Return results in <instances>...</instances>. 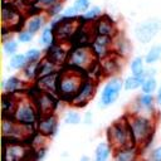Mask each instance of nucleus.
Instances as JSON below:
<instances>
[{
    "mask_svg": "<svg viewBox=\"0 0 161 161\" xmlns=\"http://www.w3.org/2000/svg\"><path fill=\"white\" fill-rule=\"evenodd\" d=\"M133 143L138 147L146 145L153 135L155 131V122L152 117L141 114V113H131L126 116Z\"/></svg>",
    "mask_w": 161,
    "mask_h": 161,
    "instance_id": "1",
    "label": "nucleus"
},
{
    "mask_svg": "<svg viewBox=\"0 0 161 161\" xmlns=\"http://www.w3.org/2000/svg\"><path fill=\"white\" fill-rule=\"evenodd\" d=\"M84 79L86 78L83 74H80V70L73 67H69L68 70H60L58 79V92H57L60 99L70 103V101L77 94Z\"/></svg>",
    "mask_w": 161,
    "mask_h": 161,
    "instance_id": "2",
    "label": "nucleus"
},
{
    "mask_svg": "<svg viewBox=\"0 0 161 161\" xmlns=\"http://www.w3.org/2000/svg\"><path fill=\"white\" fill-rule=\"evenodd\" d=\"M98 60L91 45H75L69 50V55L67 59L68 67H73L79 70H89L93 64Z\"/></svg>",
    "mask_w": 161,
    "mask_h": 161,
    "instance_id": "3",
    "label": "nucleus"
},
{
    "mask_svg": "<svg viewBox=\"0 0 161 161\" xmlns=\"http://www.w3.org/2000/svg\"><path fill=\"white\" fill-rule=\"evenodd\" d=\"M107 138H108V142L112 146L113 151L118 150L121 147L135 145L126 117L122 118L121 121L112 123L107 128Z\"/></svg>",
    "mask_w": 161,
    "mask_h": 161,
    "instance_id": "4",
    "label": "nucleus"
},
{
    "mask_svg": "<svg viewBox=\"0 0 161 161\" xmlns=\"http://www.w3.org/2000/svg\"><path fill=\"white\" fill-rule=\"evenodd\" d=\"M39 117H40V113L30 97L28 98L25 94H23L21 97L18 98V104L13 117L15 121L25 126H34L36 125Z\"/></svg>",
    "mask_w": 161,
    "mask_h": 161,
    "instance_id": "5",
    "label": "nucleus"
},
{
    "mask_svg": "<svg viewBox=\"0 0 161 161\" xmlns=\"http://www.w3.org/2000/svg\"><path fill=\"white\" fill-rule=\"evenodd\" d=\"M122 88H123V80L116 75L111 77L101 92L99 106L101 107H108V106L113 104L117 101V98L119 97Z\"/></svg>",
    "mask_w": 161,
    "mask_h": 161,
    "instance_id": "6",
    "label": "nucleus"
},
{
    "mask_svg": "<svg viewBox=\"0 0 161 161\" xmlns=\"http://www.w3.org/2000/svg\"><path fill=\"white\" fill-rule=\"evenodd\" d=\"M94 93H96V83L91 79H84L80 88L78 89L77 94L70 101V104L74 107H78V108L84 107L93 98Z\"/></svg>",
    "mask_w": 161,
    "mask_h": 161,
    "instance_id": "7",
    "label": "nucleus"
},
{
    "mask_svg": "<svg viewBox=\"0 0 161 161\" xmlns=\"http://www.w3.org/2000/svg\"><path fill=\"white\" fill-rule=\"evenodd\" d=\"M160 26H161L160 21H157V20H148V21L142 23V24L136 26L135 36H136V39L138 42L146 44V43L151 42L156 36V34L160 30Z\"/></svg>",
    "mask_w": 161,
    "mask_h": 161,
    "instance_id": "8",
    "label": "nucleus"
},
{
    "mask_svg": "<svg viewBox=\"0 0 161 161\" xmlns=\"http://www.w3.org/2000/svg\"><path fill=\"white\" fill-rule=\"evenodd\" d=\"M91 47H92L94 54L97 55V58L102 59L113 52V38L96 34V36L93 38V40L91 43Z\"/></svg>",
    "mask_w": 161,
    "mask_h": 161,
    "instance_id": "9",
    "label": "nucleus"
},
{
    "mask_svg": "<svg viewBox=\"0 0 161 161\" xmlns=\"http://www.w3.org/2000/svg\"><path fill=\"white\" fill-rule=\"evenodd\" d=\"M58 128V118L54 113H49V114H43L39 117L38 122H36V131L38 133L50 137L53 135H55Z\"/></svg>",
    "mask_w": 161,
    "mask_h": 161,
    "instance_id": "10",
    "label": "nucleus"
},
{
    "mask_svg": "<svg viewBox=\"0 0 161 161\" xmlns=\"http://www.w3.org/2000/svg\"><path fill=\"white\" fill-rule=\"evenodd\" d=\"M20 13L18 9L14 8V5L9 1L3 3V11H1V18H3V28L6 29H13L14 25H19L20 20Z\"/></svg>",
    "mask_w": 161,
    "mask_h": 161,
    "instance_id": "11",
    "label": "nucleus"
},
{
    "mask_svg": "<svg viewBox=\"0 0 161 161\" xmlns=\"http://www.w3.org/2000/svg\"><path fill=\"white\" fill-rule=\"evenodd\" d=\"M63 43L65 42H62L60 44L58 43L52 44L50 47L47 48V53H45V57L58 65H62L64 62H67L68 55H69V49Z\"/></svg>",
    "mask_w": 161,
    "mask_h": 161,
    "instance_id": "12",
    "label": "nucleus"
},
{
    "mask_svg": "<svg viewBox=\"0 0 161 161\" xmlns=\"http://www.w3.org/2000/svg\"><path fill=\"white\" fill-rule=\"evenodd\" d=\"M94 30L98 35H106V36H114L118 30L114 24V21L108 15H102L94 21Z\"/></svg>",
    "mask_w": 161,
    "mask_h": 161,
    "instance_id": "13",
    "label": "nucleus"
},
{
    "mask_svg": "<svg viewBox=\"0 0 161 161\" xmlns=\"http://www.w3.org/2000/svg\"><path fill=\"white\" fill-rule=\"evenodd\" d=\"M58 79H59V72H54L52 74L39 77L36 79V86L43 91L55 93L58 92Z\"/></svg>",
    "mask_w": 161,
    "mask_h": 161,
    "instance_id": "14",
    "label": "nucleus"
},
{
    "mask_svg": "<svg viewBox=\"0 0 161 161\" xmlns=\"http://www.w3.org/2000/svg\"><path fill=\"white\" fill-rule=\"evenodd\" d=\"M43 11H44V10H43ZM43 11L36 13V14H33L30 18L26 19V21H25V29H26V30H29V31H31L33 34H35V33H38L42 28H44V25H45L47 19H48L49 15L47 14V11H45V13H43Z\"/></svg>",
    "mask_w": 161,
    "mask_h": 161,
    "instance_id": "15",
    "label": "nucleus"
},
{
    "mask_svg": "<svg viewBox=\"0 0 161 161\" xmlns=\"http://www.w3.org/2000/svg\"><path fill=\"white\" fill-rule=\"evenodd\" d=\"M118 58H121V55L117 54V53H114V52H112V53L108 54L107 57L102 58V63H101L102 70H103L106 74H108V75H111V74L113 75V74L118 73V70L121 69V64H119V62L117 60Z\"/></svg>",
    "mask_w": 161,
    "mask_h": 161,
    "instance_id": "16",
    "label": "nucleus"
},
{
    "mask_svg": "<svg viewBox=\"0 0 161 161\" xmlns=\"http://www.w3.org/2000/svg\"><path fill=\"white\" fill-rule=\"evenodd\" d=\"M155 101L156 98L152 96V93H142L137 97L135 104L137 106V111L133 113H141V111H146L148 113L155 112Z\"/></svg>",
    "mask_w": 161,
    "mask_h": 161,
    "instance_id": "17",
    "label": "nucleus"
},
{
    "mask_svg": "<svg viewBox=\"0 0 161 161\" xmlns=\"http://www.w3.org/2000/svg\"><path fill=\"white\" fill-rule=\"evenodd\" d=\"M3 89L6 93L19 94L20 92H24V89H25V82L21 78L16 77V75H11L6 80L3 82Z\"/></svg>",
    "mask_w": 161,
    "mask_h": 161,
    "instance_id": "18",
    "label": "nucleus"
},
{
    "mask_svg": "<svg viewBox=\"0 0 161 161\" xmlns=\"http://www.w3.org/2000/svg\"><path fill=\"white\" fill-rule=\"evenodd\" d=\"M138 151H140V147L136 146V145L121 147L118 150H114V160H117V161L136 160L138 157Z\"/></svg>",
    "mask_w": 161,
    "mask_h": 161,
    "instance_id": "19",
    "label": "nucleus"
},
{
    "mask_svg": "<svg viewBox=\"0 0 161 161\" xmlns=\"http://www.w3.org/2000/svg\"><path fill=\"white\" fill-rule=\"evenodd\" d=\"M131 49H132V47H131L128 39L118 31L113 36V52L119 54L121 57H126L131 52Z\"/></svg>",
    "mask_w": 161,
    "mask_h": 161,
    "instance_id": "20",
    "label": "nucleus"
},
{
    "mask_svg": "<svg viewBox=\"0 0 161 161\" xmlns=\"http://www.w3.org/2000/svg\"><path fill=\"white\" fill-rule=\"evenodd\" d=\"M145 79H146V73H143L141 75L132 74V75L127 77L123 80V88L126 91H135L137 88H141V86H142V83H143Z\"/></svg>",
    "mask_w": 161,
    "mask_h": 161,
    "instance_id": "21",
    "label": "nucleus"
},
{
    "mask_svg": "<svg viewBox=\"0 0 161 161\" xmlns=\"http://www.w3.org/2000/svg\"><path fill=\"white\" fill-rule=\"evenodd\" d=\"M102 16V10L99 6H92L89 8L86 13L80 14L79 15V20L80 23H84V24H88V23H93L96 21L98 18Z\"/></svg>",
    "mask_w": 161,
    "mask_h": 161,
    "instance_id": "22",
    "label": "nucleus"
},
{
    "mask_svg": "<svg viewBox=\"0 0 161 161\" xmlns=\"http://www.w3.org/2000/svg\"><path fill=\"white\" fill-rule=\"evenodd\" d=\"M57 40H55V33H54V29L48 25V26H44L43 30H42V34H40V39H39V43L48 48L50 47L52 44H54Z\"/></svg>",
    "mask_w": 161,
    "mask_h": 161,
    "instance_id": "23",
    "label": "nucleus"
},
{
    "mask_svg": "<svg viewBox=\"0 0 161 161\" xmlns=\"http://www.w3.org/2000/svg\"><path fill=\"white\" fill-rule=\"evenodd\" d=\"M112 151H113V148L109 145V142H101L97 145V147L94 150V157L97 161H104L109 157Z\"/></svg>",
    "mask_w": 161,
    "mask_h": 161,
    "instance_id": "24",
    "label": "nucleus"
},
{
    "mask_svg": "<svg viewBox=\"0 0 161 161\" xmlns=\"http://www.w3.org/2000/svg\"><path fill=\"white\" fill-rule=\"evenodd\" d=\"M23 75L28 80L38 79L39 77V60L38 62H28L23 68Z\"/></svg>",
    "mask_w": 161,
    "mask_h": 161,
    "instance_id": "25",
    "label": "nucleus"
},
{
    "mask_svg": "<svg viewBox=\"0 0 161 161\" xmlns=\"http://www.w3.org/2000/svg\"><path fill=\"white\" fill-rule=\"evenodd\" d=\"M28 63V59L25 57V54H20V53H16L14 54L11 58H10V62H9V67L11 69H23L25 67V64Z\"/></svg>",
    "mask_w": 161,
    "mask_h": 161,
    "instance_id": "26",
    "label": "nucleus"
},
{
    "mask_svg": "<svg viewBox=\"0 0 161 161\" xmlns=\"http://www.w3.org/2000/svg\"><path fill=\"white\" fill-rule=\"evenodd\" d=\"M145 58L142 57H135L131 60V73L135 75H141L145 73Z\"/></svg>",
    "mask_w": 161,
    "mask_h": 161,
    "instance_id": "27",
    "label": "nucleus"
},
{
    "mask_svg": "<svg viewBox=\"0 0 161 161\" xmlns=\"http://www.w3.org/2000/svg\"><path fill=\"white\" fill-rule=\"evenodd\" d=\"M157 89V82L155 75L151 77H146V79L143 80L142 86H141V92L142 93H153Z\"/></svg>",
    "mask_w": 161,
    "mask_h": 161,
    "instance_id": "28",
    "label": "nucleus"
},
{
    "mask_svg": "<svg viewBox=\"0 0 161 161\" xmlns=\"http://www.w3.org/2000/svg\"><path fill=\"white\" fill-rule=\"evenodd\" d=\"M160 57H161V45H153L145 55V62L147 64H152V63L157 62L160 59Z\"/></svg>",
    "mask_w": 161,
    "mask_h": 161,
    "instance_id": "29",
    "label": "nucleus"
},
{
    "mask_svg": "<svg viewBox=\"0 0 161 161\" xmlns=\"http://www.w3.org/2000/svg\"><path fill=\"white\" fill-rule=\"evenodd\" d=\"M18 47H19V44L14 39H9L3 43V50H4L5 55H9V57H13L14 54H16Z\"/></svg>",
    "mask_w": 161,
    "mask_h": 161,
    "instance_id": "30",
    "label": "nucleus"
},
{
    "mask_svg": "<svg viewBox=\"0 0 161 161\" xmlns=\"http://www.w3.org/2000/svg\"><path fill=\"white\" fill-rule=\"evenodd\" d=\"M63 10H64L63 3H62V1H57L55 4L50 5L45 11H47V14H48L49 16H52V18H57V16H59V15L62 14Z\"/></svg>",
    "mask_w": 161,
    "mask_h": 161,
    "instance_id": "31",
    "label": "nucleus"
},
{
    "mask_svg": "<svg viewBox=\"0 0 161 161\" xmlns=\"http://www.w3.org/2000/svg\"><path fill=\"white\" fill-rule=\"evenodd\" d=\"M25 57H26L28 62H38V60L42 59L43 52L38 48H31V49H28L25 52Z\"/></svg>",
    "mask_w": 161,
    "mask_h": 161,
    "instance_id": "32",
    "label": "nucleus"
},
{
    "mask_svg": "<svg viewBox=\"0 0 161 161\" xmlns=\"http://www.w3.org/2000/svg\"><path fill=\"white\" fill-rule=\"evenodd\" d=\"M64 122L67 125H78L80 123V114L74 111H69L64 116Z\"/></svg>",
    "mask_w": 161,
    "mask_h": 161,
    "instance_id": "33",
    "label": "nucleus"
},
{
    "mask_svg": "<svg viewBox=\"0 0 161 161\" xmlns=\"http://www.w3.org/2000/svg\"><path fill=\"white\" fill-rule=\"evenodd\" d=\"M73 6L75 8V10L80 14L86 13L89 8H91V0H74L73 3Z\"/></svg>",
    "mask_w": 161,
    "mask_h": 161,
    "instance_id": "34",
    "label": "nucleus"
},
{
    "mask_svg": "<svg viewBox=\"0 0 161 161\" xmlns=\"http://www.w3.org/2000/svg\"><path fill=\"white\" fill-rule=\"evenodd\" d=\"M79 16V13L75 10L74 6H68L65 8L62 14L59 15V18H64V19H73V18H78Z\"/></svg>",
    "mask_w": 161,
    "mask_h": 161,
    "instance_id": "35",
    "label": "nucleus"
},
{
    "mask_svg": "<svg viewBox=\"0 0 161 161\" xmlns=\"http://www.w3.org/2000/svg\"><path fill=\"white\" fill-rule=\"evenodd\" d=\"M33 36H34V34L31 33V31H29V30H20L19 33H18V42H20V43H29V42H31L33 40Z\"/></svg>",
    "mask_w": 161,
    "mask_h": 161,
    "instance_id": "36",
    "label": "nucleus"
},
{
    "mask_svg": "<svg viewBox=\"0 0 161 161\" xmlns=\"http://www.w3.org/2000/svg\"><path fill=\"white\" fill-rule=\"evenodd\" d=\"M57 1H60V0H35V4H36V6L40 10H44L45 11L50 5L55 4Z\"/></svg>",
    "mask_w": 161,
    "mask_h": 161,
    "instance_id": "37",
    "label": "nucleus"
},
{
    "mask_svg": "<svg viewBox=\"0 0 161 161\" xmlns=\"http://www.w3.org/2000/svg\"><path fill=\"white\" fill-rule=\"evenodd\" d=\"M150 158L153 160V161H161V146L155 147V148L151 151Z\"/></svg>",
    "mask_w": 161,
    "mask_h": 161,
    "instance_id": "38",
    "label": "nucleus"
},
{
    "mask_svg": "<svg viewBox=\"0 0 161 161\" xmlns=\"http://www.w3.org/2000/svg\"><path fill=\"white\" fill-rule=\"evenodd\" d=\"M92 118H93L92 113H91V112H86V114H84V118H83V122H84L86 125H89V123L92 122Z\"/></svg>",
    "mask_w": 161,
    "mask_h": 161,
    "instance_id": "39",
    "label": "nucleus"
},
{
    "mask_svg": "<svg viewBox=\"0 0 161 161\" xmlns=\"http://www.w3.org/2000/svg\"><path fill=\"white\" fill-rule=\"evenodd\" d=\"M156 102L161 104V86L157 88V94H156Z\"/></svg>",
    "mask_w": 161,
    "mask_h": 161,
    "instance_id": "40",
    "label": "nucleus"
},
{
    "mask_svg": "<svg viewBox=\"0 0 161 161\" xmlns=\"http://www.w3.org/2000/svg\"><path fill=\"white\" fill-rule=\"evenodd\" d=\"M33 1H35V0H33Z\"/></svg>",
    "mask_w": 161,
    "mask_h": 161,
    "instance_id": "41",
    "label": "nucleus"
}]
</instances>
